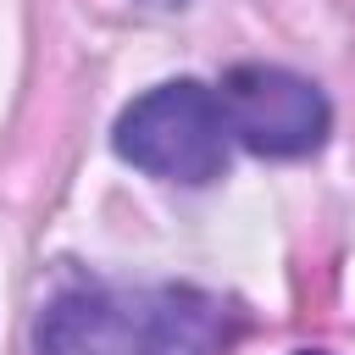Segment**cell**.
Listing matches in <instances>:
<instances>
[{
  "label": "cell",
  "instance_id": "1",
  "mask_svg": "<svg viewBox=\"0 0 355 355\" xmlns=\"http://www.w3.org/2000/svg\"><path fill=\"white\" fill-rule=\"evenodd\" d=\"M227 311L200 288L78 283L39 311V355H216Z\"/></svg>",
  "mask_w": 355,
  "mask_h": 355
},
{
  "label": "cell",
  "instance_id": "2",
  "mask_svg": "<svg viewBox=\"0 0 355 355\" xmlns=\"http://www.w3.org/2000/svg\"><path fill=\"white\" fill-rule=\"evenodd\" d=\"M116 155L150 178L166 183H211L227 166V122L216 105V89L200 78H172L144 89L111 133Z\"/></svg>",
  "mask_w": 355,
  "mask_h": 355
},
{
  "label": "cell",
  "instance_id": "3",
  "mask_svg": "<svg viewBox=\"0 0 355 355\" xmlns=\"http://www.w3.org/2000/svg\"><path fill=\"white\" fill-rule=\"evenodd\" d=\"M216 105H222L227 139H239L255 155H311L333 128L327 94L311 78L266 61L233 67L216 89Z\"/></svg>",
  "mask_w": 355,
  "mask_h": 355
},
{
  "label": "cell",
  "instance_id": "4",
  "mask_svg": "<svg viewBox=\"0 0 355 355\" xmlns=\"http://www.w3.org/2000/svg\"><path fill=\"white\" fill-rule=\"evenodd\" d=\"M144 6H183V0H144Z\"/></svg>",
  "mask_w": 355,
  "mask_h": 355
},
{
  "label": "cell",
  "instance_id": "5",
  "mask_svg": "<svg viewBox=\"0 0 355 355\" xmlns=\"http://www.w3.org/2000/svg\"><path fill=\"white\" fill-rule=\"evenodd\" d=\"M294 355H322V349H294Z\"/></svg>",
  "mask_w": 355,
  "mask_h": 355
}]
</instances>
